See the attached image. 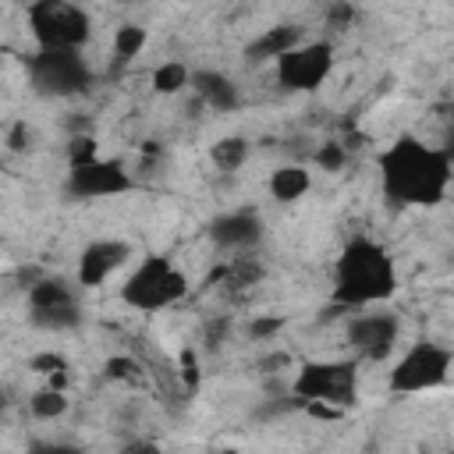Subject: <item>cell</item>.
Segmentation results:
<instances>
[{
    "label": "cell",
    "mask_w": 454,
    "mask_h": 454,
    "mask_svg": "<svg viewBox=\"0 0 454 454\" xmlns=\"http://www.w3.org/2000/svg\"><path fill=\"white\" fill-rule=\"evenodd\" d=\"M209 238H213V245L223 248V252H241V248H252V245L262 238V220H259V213H252V209L220 213V216L209 223Z\"/></svg>",
    "instance_id": "cell-11"
},
{
    "label": "cell",
    "mask_w": 454,
    "mask_h": 454,
    "mask_svg": "<svg viewBox=\"0 0 454 454\" xmlns=\"http://www.w3.org/2000/svg\"><path fill=\"white\" fill-rule=\"evenodd\" d=\"M188 82H192V71H188L181 60H167V64H160V67L153 71V89L163 92V96L181 92Z\"/></svg>",
    "instance_id": "cell-17"
},
{
    "label": "cell",
    "mask_w": 454,
    "mask_h": 454,
    "mask_svg": "<svg viewBox=\"0 0 454 454\" xmlns=\"http://www.w3.org/2000/svg\"><path fill=\"white\" fill-rule=\"evenodd\" d=\"M213 163L220 167V170H238L241 163H245V156H248V142L245 138H238V135H227V138H220L216 145H213Z\"/></svg>",
    "instance_id": "cell-18"
},
{
    "label": "cell",
    "mask_w": 454,
    "mask_h": 454,
    "mask_svg": "<svg viewBox=\"0 0 454 454\" xmlns=\"http://www.w3.org/2000/svg\"><path fill=\"white\" fill-rule=\"evenodd\" d=\"M35 372H43V376H57V372H64L67 369V362L60 358V355H53V351H43V355H32V362H28Z\"/></svg>",
    "instance_id": "cell-25"
},
{
    "label": "cell",
    "mask_w": 454,
    "mask_h": 454,
    "mask_svg": "<svg viewBox=\"0 0 454 454\" xmlns=\"http://www.w3.org/2000/svg\"><path fill=\"white\" fill-rule=\"evenodd\" d=\"M124 454H160V447H156L153 440H135V443H131Z\"/></svg>",
    "instance_id": "cell-30"
},
{
    "label": "cell",
    "mask_w": 454,
    "mask_h": 454,
    "mask_svg": "<svg viewBox=\"0 0 454 454\" xmlns=\"http://www.w3.org/2000/svg\"><path fill=\"white\" fill-rule=\"evenodd\" d=\"M188 294V280L184 273L167 259V255H149L142 259V266L124 280L121 287V298L138 309V312H156V309H167L174 301H181Z\"/></svg>",
    "instance_id": "cell-3"
},
{
    "label": "cell",
    "mask_w": 454,
    "mask_h": 454,
    "mask_svg": "<svg viewBox=\"0 0 454 454\" xmlns=\"http://www.w3.org/2000/svg\"><path fill=\"white\" fill-rule=\"evenodd\" d=\"M131 174L121 160H96L85 167H71L67 174V195L71 199H106L131 192Z\"/></svg>",
    "instance_id": "cell-9"
},
{
    "label": "cell",
    "mask_w": 454,
    "mask_h": 454,
    "mask_svg": "<svg viewBox=\"0 0 454 454\" xmlns=\"http://www.w3.org/2000/svg\"><path fill=\"white\" fill-rule=\"evenodd\" d=\"M309 184H312L309 170H305V167H294V163L273 170V177H270V192H273V199H280V202L301 199V195L309 192Z\"/></svg>",
    "instance_id": "cell-16"
},
{
    "label": "cell",
    "mask_w": 454,
    "mask_h": 454,
    "mask_svg": "<svg viewBox=\"0 0 454 454\" xmlns=\"http://www.w3.org/2000/svg\"><path fill=\"white\" fill-rule=\"evenodd\" d=\"M443 153H447V160H450V167H454V131L447 135V142H443Z\"/></svg>",
    "instance_id": "cell-31"
},
{
    "label": "cell",
    "mask_w": 454,
    "mask_h": 454,
    "mask_svg": "<svg viewBox=\"0 0 454 454\" xmlns=\"http://www.w3.org/2000/svg\"><path fill=\"white\" fill-rule=\"evenodd\" d=\"M401 319L394 312H362L348 323V344L365 358H387L397 344Z\"/></svg>",
    "instance_id": "cell-10"
},
{
    "label": "cell",
    "mask_w": 454,
    "mask_h": 454,
    "mask_svg": "<svg viewBox=\"0 0 454 454\" xmlns=\"http://www.w3.org/2000/svg\"><path fill=\"white\" fill-rule=\"evenodd\" d=\"M280 330H284V316H255L252 326H248V333H252L255 340H266V337H273V333H280Z\"/></svg>",
    "instance_id": "cell-24"
},
{
    "label": "cell",
    "mask_w": 454,
    "mask_h": 454,
    "mask_svg": "<svg viewBox=\"0 0 454 454\" xmlns=\"http://www.w3.org/2000/svg\"><path fill=\"white\" fill-rule=\"evenodd\" d=\"M454 365V351L436 344V340H415L397 365L390 369V387L397 394H419V390H433L450 376Z\"/></svg>",
    "instance_id": "cell-6"
},
{
    "label": "cell",
    "mask_w": 454,
    "mask_h": 454,
    "mask_svg": "<svg viewBox=\"0 0 454 454\" xmlns=\"http://www.w3.org/2000/svg\"><path fill=\"white\" fill-rule=\"evenodd\" d=\"M28 408H32V415H35V419H60V415L67 411V397H64V390L46 387V390L32 394Z\"/></svg>",
    "instance_id": "cell-21"
},
{
    "label": "cell",
    "mask_w": 454,
    "mask_h": 454,
    "mask_svg": "<svg viewBox=\"0 0 454 454\" xmlns=\"http://www.w3.org/2000/svg\"><path fill=\"white\" fill-rule=\"evenodd\" d=\"M32 326H43V330H71L78 326L82 312H78V301L74 305H60V309H46V312H28Z\"/></svg>",
    "instance_id": "cell-19"
},
{
    "label": "cell",
    "mask_w": 454,
    "mask_h": 454,
    "mask_svg": "<svg viewBox=\"0 0 454 454\" xmlns=\"http://www.w3.org/2000/svg\"><path fill=\"white\" fill-rule=\"evenodd\" d=\"M145 46V28L142 25H121L117 35H114V53H117V64H128L135 53H142Z\"/></svg>",
    "instance_id": "cell-20"
},
{
    "label": "cell",
    "mask_w": 454,
    "mask_h": 454,
    "mask_svg": "<svg viewBox=\"0 0 454 454\" xmlns=\"http://www.w3.org/2000/svg\"><path fill=\"white\" fill-rule=\"evenodd\" d=\"M135 372H138V362H135V358L117 355V358L106 362V376H110V380H131Z\"/></svg>",
    "instance_id": "cell-26"
},
{
    "label": "cell",
    "mask_w": 454,
    "mask_h": 454,
    "mask_svg": "<svg viewBox=\"0 0 454 454\" xmlns=\"http://www.w3.org/2000/svg\"><path fill=\"white\" fill-rule=\"evenodd\" d=\"M294 397L298 404H330V408H351L358 401V369L355 362H305L294 376Z\"/></svg>",
    "instance_id": "cell-4"
},
{
    "label": "cell",
    "mask_w": 454,
    "mask_h": 454,
    "mask_svg": "<svg viewBox=\"0 0 454 454\" xmlns=\"http://www.w3.org/2000/svg\"><path fill=\"white\" fill-rule=\"evenodd\" d=\"M28 454H82V450L71 443H32Z\"/></svg>",
    "instance_id": "cell-29"
},
{
    "label": "cell",
    "mask_w": 454,
    "mask_h": 454,
    "mask_svg": "<svg viewBox=\"0 0 454 454\" xmlns=\"http://www.w3.org/2000/svg\"><path fill=\"white\" fill-rule=\"evenodd\" d=\"M316 163H319L323 170H340V167L348 163V149H344V142H323V145L316 149Z\"/></svg>",
    "instance_id": "cell-23"
},
{
    "label": "cell",
    "mask_w": 454,
    "mask_h": 454,
    "mask_svg": "<svg viewBox=\"0 0 454 454\" xmlns=\"http://www.w3.org/2000/svg\"><path fill=\"white\" fill-rule=\"evenodd\" d=\"M28 25L32 35L39 39L43 50H78L89 39V14L74 4L64 0H39L28 7Z\"/></svg>",
    "instance_id": "cell-5"
},
{
    "label": "cell",
    "mask_w": 454,
    "mask_h": 454,
    "mask_svg": "<svg viewBox=\"0 0 454 454\" xmlns=\"http://www.w3.org/2000/svg\"><path fill=\"white\" fill-rule=\"evenodd\" d=\"M128 255H131L128 241H92V245H85V252L78 259V284L82 287H99Z\"/></svg>",
    "instance_id": "cell-12"
},
{
    "label": "cell",
    "mask_w": 454,
    "mask_h": 454,
    "mask_svg": "<svg viewBox=\"0 0 454 454\" xmlns=\"http://www.w3.org/2000/svg\"><path fill=\"white\" fill-rule=\"evenodd\" d=\"M355 18V7L351 4H333L330 11H326V21H330V28H348V21Z\"/></svg>",
    "instance_id": "cell-28"
},
{
    "label": "cell",
    "mask_w": 454,
    "mask_h": 454,
    "mask_svg": "<svg viewBox=\"0 0 454 454\" xmlns=\"http://www.w3.org/2000/svg\"><path fill=\"white\" fill-rule=\"evenodd\" d=\"M28 138H32L28 124H25V121H14L11 131H7V149H11V153H21V149H28Z\"/></svg>",
    "instance_id": "cell-27"
},
{
    "label": "cell",
    "mask_w": 454,
    "mask_h": 454,
    "mask_svg": "<svg viewBox=\"0 0 454 454\" xmlns=\"http://www.w3.org/2000/svg\"><path fill=\"white\" fill-rule=\"evenodd\" d=\"M96 138L92 135H74L71 145H67V163L71 167H85V163H96Z\"/></svg>",
    "instance_id": "cell-22"
},
{
    "label": "cell",
    "mask_w": 454,
    "mask_h": 454,
    "mask_svg": "<svg viewBox=\"0 0 454 454\" xmlns=\"http://www.w3.org/2000/svg\"><path fill=\"white\" fill-rule=\"evenodd\" d=\"M192 85H195L199 99L209 103L213 110H234V106L241 103L238 85H234L227 74H220V71H195V74H192Z\"/></svg>",
    "instance_id": "cell-14"
},
{
    "label": "cell",
    "mask_w": 454,
    "mask_h": 454,
    "mask_svg": "<svg viewBox=\"0 0 454 454\" xmlns=\"http://www.w3.org/2000/svg\"><path fill=\"white\" fill-rule=\"evenodd\" d=\"M330 67H333V46L330 43L294 46L291 53H284L277 60V82L287 92H312L326 82Z\"/></svg>",
    "instance_id": "cell-8"
},
{
    "label": "cell",
    "mask_w": 454,
    "mask_h": 454,
    "mask_svg": "<svg viewBox=\"0 0 454 454\" xmlns=\"http://www.w3.org/2000/svg\"><path fill=\"white\" fill-rule=\"evenodd\" d=\"M298 35H301V28H298V25H273V28H266L259 39H252V43H248L245 57H248L252 64L280 60L284 53H291V50L298 46Z\"/></svg>",
    "instance_id": "cell-13"
},
{
    "label": "cell",
    "mask_w": 454,
    "mask_h": 454,
    "mask_svg": "<svg viewBox=\"0 0 454 454\" xmlns=\"http://www.w3.org/2000/svg\"><path fill=\"white\" fill-rule=\"evenodd\" d=\"M450 160L443 149H433L411 135L397 138L380 156L383 195L397 206H436L450 184Z\"/></svg>",
    "instance_id": "cell-1"
},
{
    "label": "cell",
    "mask_w": 454,
    "mask_h": 454,
    "mask_svg": "<svg viewBox=\"0 0 454 454\" xmlns=\"http://www.w3.org/2000/svg\"><path fill=\"white\" fill-rule=\"evenodd\" d=\"M28 78L39 96H78L92 85V71L78 50H39L28 60Z\"/></svg>",
    "instance_id": "cell-7"
},
{
    "label": "cell",
    "mask_w": 454,
    "mask_h": 454,
    "mask_svg": "<svg viewBox=\"0 0 454 454\" xmlns=\"http://www.w3.org/2000/svg\"><path fill=\"white\" fill-rule=\"evenodd\" d=\"M397 287L394 259L387 255L383 245L372 238H351L333 266V301L344 309H362L387 301Z\"/></svg>",
    "instance_id": "cell-2"
},
{
    "label": "cell",
    "mask_w": 454,
    "mask_h": 454,
    "mask_svg": "<svg viewBox=\"0 0 454 454\" xmlns=\"http://www.w3.org/2000/svg\"><path fill=\"white\" fill-rule=\"evenodd\" d=\"M60 305H74V291L60 277H43L28 287V309L32 312H46V309H60Z\"/></svg>",
    "instance_id": "cell-15"
},
{
    "label": "cell",
    "mask_w": 454,
    "mask_h": 454,
    "mask_svg": "<svg viewBox=\"0 0 454 454\" xmlns=\"http://www.w3.org/2000/svg\"><path fill=\"white\" fill-rule=\"evenodd\" d=\"M220 454H241V450H234V447H227V450H220Z\"/></svg>",
    "instance_id": "cell-32"
}]
</instances>
